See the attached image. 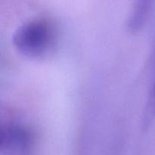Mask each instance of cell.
I'll return each mask as SVG.
<instances>
[{
  "label": "cell",
  "instance_id": "1",
  "mask_svg": "<svg viewBox=\"0 0 155 155\" xmlns=\"http://www.w3.org/2000/svg\"><path fill=\"white\" fill-rule=\"evenodd\" d=\"M54 42V30L49 21L42 18L29 20L20 25L12 35L14 47L29 57L45 54Z\"/></svg>",
  "mask_w": 155,
  "mask_h": 155
},
{
  "label": "cell",
  "instance_id": "2",
  "mask_svg": "<svg viewBox=\"0 0 155 155\" xmlns=\"http://www.w3.org/2000/svg\"><path fill=\"white\" fill-rule=\"evenodd\" d=\"M35 142L33 131L22 124H4L0 130V150L13 154H24Z\"/></svg>",
  "mask_w": 155,
  "mask_h": 155
},
{
  "label": "cell",
  "instance_id": "3",
  "mask_svg": "<svg viewBox=\"0 0 155 155\" xmlns=\"http://www.w3.org/2000/svg\"><path fill=\"white\" fill-rule=\"evenodd\" d=\"M152 8V2L140 0L134 3L127 20V28L132 33L137 32L145 25Z\"/></svg>",
  "mask_w": 155,
  "mask_h": 155
},
{
  "label": "cell",
  "instance_id": "4",
  "mask_svg": "<svg viewBox=\"0 0 155 155\" xmlns=\"http://www.w3.org/2000/svg\"><path fill=\"white\" fill-rule=\"evenodd\" d=\"M155 79V78H154ZM155 119V80L151 84V89L148 92L147 98L146 105L142 120L143 128L145 129L149 127L150 124Z\"/></svg>",
  "mask_w": 155,
  "mask_h": 155
}]
</instances>
